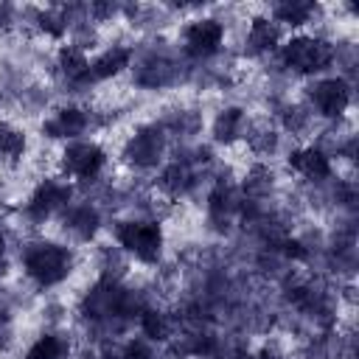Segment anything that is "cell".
Listing matches in <instances>:
<instances>
[{
    "mask_svg": "<svg viewBox=\"0 0 359 359\" xmlns=\"http://www.w3.org/2000/svg\"><path fill=\"white\" fill-rule=\"evenodd\" d=\"M20 258H22L25 275L39 289H50V286L62 283L73 272V264H76L73 250L65 244H56V241H31L22 247Z\"/></svg>",
    "mask_w": 359,
    "mask_h": 359,
    "instance_id": "obj_1",
    "label": "cell"
},
{
    "mask_svg": "<svg viewBox=\"0 0 359 359\" xmlns=\"http://www.w3.org/2000/svg\"><path fill=\"white\" fill-rule=\"evenodd\" d=\"M115 241L140 264H157L163 252V230L154 219H129L115 224Z\"/></svg>",
    "mask_w": 359,
    "mask_h": 359,
    "instance_id": "obj_2",
    "label": "cell"
},
{
    "mask_svg": "<svg viewBox=\"0 0 359 359\" xmlns=\"http://www.w3.org/2000/svg\"><path fill=\"white\" fill-rule=\"evenodd\" d=\"M334 59L337 48L320 36H294L286 45H280V62L294 73H320L331 67Z\"/></svg>",
    "mask_w": 359,
    "mask_h": 359,
    "instance_id": "obj_3",
    "label": "cell"
},
{
    "mask_svg": "<svg viewBox=\"0 0 359 359\" xmlns=\"http://www.w3.org/2000/svg\"><path fill=\"white\" fill-rule=\"evenodd\" d=\"M165 129L163 123H146L140 126L123 146V160L135 168H154L163 160L165 151Z\"/></svg>",
    "mask_w": 359,
    "mask_h": 359,
    "instance_id": "obj_4",
    "label": "cell"
},
{
    "mask_svg": "<svg viewBox=\"0 0 359 359\" xmlns=\"http://www.w3.org/2000/svg\"><path fill=\"white\" fill-rule=\"evenodd\" d=\"M104 163H107V154L93 140H73L62 151V171L73 180H81V182L95 180L101 174Z\"/></svg>",
    "mask_w": 359,
    "mask_h": 359,
    "instance_id": "obj_5",
    "label": "cell"
},
{
    "mask_svg": "<svg viewBox=\"0 0 359 359\" xmlns=\"http://www.w3.org/2000/svg\"><path fill=\"white\" fill-rule=\"evenodd\" d=\"M309 107L323 118H339L351 107V84L345 79H320L306 87Z\"/></svg>",
    "mask_w": 359,
    "mask_h": 359,
    "instance_id": "obj_6",
    "label": "cell"
},
{
    "mask_svg": "<svg viewBox=\"0 0 359 359\" xmlns=\"http://www.w3.org/2000/svg\"><path fill=\"white\" fill-rule=\"evenodd\" d=\"M67 205H70V185H67V182H59V180H42V182L34 188L31 199L25 202L22 213H25L28 222L42 224V222H48L56 210H65Z\"/></svg>",
    "mask_w": 359,
    "mask_h": 359,
    "instance_id": "obj_7",
    "label": "cell"
},
{
    "mask_svg": "<svg viewBox=\"0 0 359 359\" xmlns=\"http://www.w3.org/2000/svg\"><path fill=\"white\" fill-rule=\"evenodd\" d=\"M222 42H224V25L219 20H210V17L194 20L182 31V50L191 59H210V56H216Z\"/></svg>",
    "mask_w": 359,
    "mask_h": 359,
    "instance_id": "obj_8",
    "label": "cell"
},
{
    "mask_svg": "<svg viewBox=\"0 0 359 359\" xmlns=\"http://www.w3.org/2000/svg\"><path fill=\"white\" fill-rule=\"evenodd\" d=\"M135 81L140 87H165L180 81V62L165 50H149L135 65Z\"/></svg>",
    "mask_w": 359,
    "mask_h": 359,
    "instance_id": "obj_9",
    "label": "cell"
},
{
    "mask_svg": "<svg viewBox=\"0 0 359 359\" xmlns=\"http://www.w3.org/2000/svg\"><path fill=\"white\" fill-rule=\"evenodd\" d=\"M90 129H93V112L81 107H62L42 123V135L48 137H79L87 135Z\"/></svg>",
    "mask_w": 359,
    "mask_h": 359,
    "instance_id": "obj_10",
    "label": "cell"
},
{
    "mask_svg": "<svg viewBox=\"0 0 359 359\" xmlns=\"http://www.w3.org/2000/svg\"><path fill=\"white\" fill-rule=\"evenodd\" d=\"M101 224V213L93 202H76V205H67L65 213H62V227L65 233H70L73 238L79 241H90L95 236Z\"/></svg>",
    "mask_w": 359,
    "mask_h": 359,
    "instance_id": "obj_11",
    "label": "cell"
},
{
    "mask_svg": "<svg viewBox=\"0 0 359 359\" xmlns=\"http://www.w3.org/2000/svg\"><path fill=\"white\" fill-rule=\"evenodd\" d=\"M289 168H294L300 177H306L311 182H323V180L331 177V160L320 146L294 149L289 154Z\"/></svg>",
    "mask_w": 359,
    "mask_h": 359,
    "instance_id": "obj_12",
    "label": "cell"
},
{
    "mask_svg": "<svg viewBox=\"0 0 359 359\" xmlns=\"http://www.w3.org/2000/svg\"><path fill=\"white\" fill-rule=\"evenodd\" d=\"M56 67H59V76L67 81V87H87L90 84V59L81 48L76 45H65L56 56Z\"/></svg>",
    "mask_w": 359,
    "mask_h": 359,
    "instance_id": "obj_13",
    "label": "cell"
},
{
    "mask_svg": "<svg viewBox=\"0 0 359 359\" xmlns=\"http://www.w3.org/2000/svg\"><path fill=\"white\" fill-rule=\"evenodd\" d=\"M132 56H135V53H132V48H126V45H112V48H107L104 53H98V56L90 62V70H87L90 84L118 76L123 67H129Z\"/></svg>",
    "mask_w": 359,
    "mask_h": 359,
    "instance_id": "obj_14",
    "label": "cell"
},
{
    "mask_svg": "<svg viewBox=\"0 0 359 359\" xmlns=\"http://www.w3.org/2000/svg\"><path fill=\"white\" fill-rule=\"evenodd\" d=\"M280 39V28L275 20L269 17H255L250 22V31H247V42H244V50L247 56H264L269 53Z\"/></svg>",
    "mask_w": 359,
    "mask_h": 359,
    "instance_id": "obj_15",
    "label": "cell"
},
{
    "mask_svg": "<svg viewBox=\"0 0 359 359\" xmlns=\"http://www.w3.org/2000/svg\"><path fill=\"white\" fill-rule=\"evenodd\" d=\"M244 129H247V115H244V109H238V107L222 109V112L216 115V121H213V137H216L219 143H233L236 137L244 135Z\"/></svg>",
    "mask_w": 359,
    "mask_h": 359,
    "instance_id": "obj_16",
    "label": "cell"
},
{
    "mask_svg": "<svg viewBox=\"0 0 359 359\" xmlns=\"http://www.w3.org/2000/svg\"><path fill=\"white\" fill-rule=\"evenodd\" d=\"M67 356V339L62 334H42L25 353V359H65Z\"/></svg>",
    "mask_w": 359,
    "mask_h": 359,
    "instance_id": "obj_17",
    "label": "cell"
},
{
    "mask_svg": "<svg viewBox=\"0 0 359 359\" xmlns=\"http://www.w3.org/2000/svg\"><path fill=\"white\" fill-rule=\"evenodd\" d=\"M22 154H25V135L11 123L0 121V160L17 163Z\"/></svg>",
    "mask_w": 359,
    "mask_h": 359,
    "instance_id": "obj_18",
    "label": "cell"
},
{
    "mask_svg": "<svg viewBox=\"0 0 359 359\" xmlns=\"http://www.w3.org/2000/svg\"><path fill=\"white\" fill-rule=\"evenodd\" d=\"M311 14H317V6L311 3H278L272 8V20L286 25H303L311 20Z\"/></svg>",
    "mask_w": 359,
    "mask_h": 359,
    "instance_id": "obj_19",
    "label": "cell"
},
{
    "mask_svg": "<svg viewBox=\"0 0 359 359\" xmlns=\"http://www.w3.org/2000/svg\"><path fill=\"white\" fill-rule=\"evenodd\" d=\"M244 137L250 140V146H252V151L255 154H269V151H275V146H278V135H275V129H269V126H264V123H258V126H247L244 129Z\"/></svg>",
    "mask_w": 359,
    "mask_h": 359,
    "instance_id": "obj_20",
    "label": "cell"
},
{
    "mask_svg": "<svg viewBox=\"0 0 359 359\" xmlns=\"http://www.w3.org/2000/svg\"><path fill=\"white\" fill-rule=\"evenodd\" d=\"M140 325H143V334L149 339H165L168 337V323L157 311H140Z\"/></svg>",
    "mask_w": 359,
    "mask_h": 359,
    "instance_id": "obj_21",
    "label": "cell"
},
{
    "mask_svg": "<svg viewBox=\"0 0 359 359\" xmlns=\"http://www.w3.org/2000/svg\"><path fill=\"white\" fill-rule=\"evenodd\" d=\"M280 115H283V126L292 129V132H300L306 126V121H309V112L303 107H286Z\"/></svg>",
    "mask_w": 359,
    "mask_h": 359,
    "instance_id": "obj_22",
    "label": "cell"
},
{
    "mask_svg": "<svg viewBox=\"0 0 359 359\" xmlns=\"http://www.w3.org/2000/svg\"><path fill=\"white\" fill-rule=\"evenodd\" d=\"M11 25H14V8L0 3V31H8Z\"/></svg>",
    "mask_w": 359,
    "mask_h": 359,
    "instance_id": "obj_23",
    "label": "cell"
},
{
    "mask_svg": "<svg viewBox=\"0 0 359 359\" xmlns=\"http://www.w3.org/2000/svg\"><path fill=\"white\" fill-rule=\"evenodd\" d=\"M6 272V238H3V230H0V275Z\"/></svg>",
    "mask_w": 359,
    "mask_h": 359,
    "instance_id": "obj_24",
    "label": "cell"
}]
</instances>
